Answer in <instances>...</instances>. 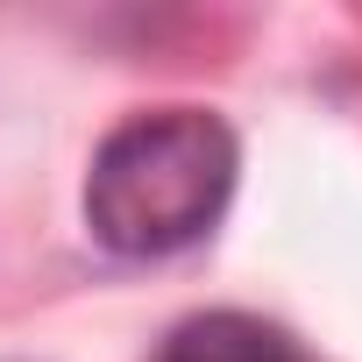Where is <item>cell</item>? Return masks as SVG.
<instances>
[{"label":"cell","mask_w":362,"mask_h":362,"mask_svg":"<svg viewBox=\"0 0 362 362\" xmlns=\"http://www.w3.org/2000/svg\"><path fill=\"white\" fill-rule=\"evenodd\" d=\"M242 177V142L206 107L128 114L86 170V228L100 249L156 263L221 228Z\"/></svg>","instance_id":"cell-1"},{"label":"cell","mask_w":362,"mask_h":362,"mask_svg":"<svg viewBox=\"0 0 362 362\" xmlns=\"http://www.w3.org/2000/svg\"><path fill=\"white\" fill-rule=\"evenodd\" d=\"M156 362H298V348L256 313H192L163 334Z\"/></svg>","instance_id":"cell-2"}]
</instances>
